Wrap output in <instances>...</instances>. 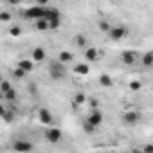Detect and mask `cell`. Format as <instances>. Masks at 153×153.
I'll list each match as a JSON object with an SVG mask.
<instances>
[{
	"mask_svg": "<svg viewBox=\"0 0 153 153\" xmlns=\"http://www.w3.org/2000/svg\"><path fill=\"white\" fill-rule=\"evenodd\" d=\"M65 67H67V65H63L59 59L51 61V65H49V74H51V78H52L54 81H59V79L65 78Z\"/></svg>",
	"mask_w": 153,
	"mask_h": 153,
	"instance_id": "2",
	"label": "cell"
},
{
	"mask_svg": "<svg viewBox=\"0 0 153 153\" xmlns=\"http://www.w3.org/2000/svg\"><path fill=\"white\" fill-rule=\"evenodd\" d=\"M85 101H87V96H85L83 92H78V94H74V105H76V106H79V105H85Z\"/></svg>",
	"mask_w": 153,
	"mask_h": 153,
	"instance_id": "20",
	"label": "cell"
},
{
	"mask_svg": "<svg viewBox=\"0 0 153 153\" xmlns=\"http://www.w3.org/2000/svg\"><path fill=\"white\" fill-rule=\"evenodd\" d=\"M151 149H153V146H151V144H148V146L144 148V151H151Z\"/></svg>",
	"mask_w": 153,
	"mask_h": 153,
	"instance_id": "34",
	"label": "cell"
},
{
	"mask_svg": "<svg viewBox=\"0 0 153 153\" xmlns=\"http://www.w3.org/2000/svg\"><path fill=\"white\" fill-rule=\"evenodd\" d=\"M6 110H7V106H4L2 103H0V117H2V115L6 114Z\"/></svg>",
	"mask_w": 153,
	"mask_h": 153,
	"instance_id": "30",
	"label": "cell"
},
{
	"mask_svg": "<svg viewBox=\"0 0 153 153\" xmlns=\"http://www.w3.org/2000/svg\"><path fill=\"white\" fill-rule=\"evenodd\" d=\"M11 18H13V15L9 11H2V13H0V22H11Z\"/></svg>",
	"mask_w": 153,
	"mask_h": 153,
	"instance_id": "28",
	"label": "cell"
},
{
	"mask_svg": "<svg viewBox=\"0 0 153 153\" xmlns=\"http://www.w3.org/2000/svg\"><path fill=\"white\" fill-rule=\"evenodd\" d=\"M38 121L42 124H47V126H52L54 124V117H52V114L47 108H40L38 110Z\"/></svg>",
	"mask_w": 153,
	"mask_h": 153,
	"instance_id": "9",
	"label": "cell"
},
{
	"mask_svg": "<svg viewBox=\"0 0 153 153\" xmlns=\"http://www.w3.org/2000/svg\"><path fill=\"white\" fill-rule=\"evenodd\" d=\"M87 121H88L94 128H99V126L103 124V114H101L97 108H92L90 114H88V117H87Z\"/></svg>",
	"mask_w": 153,
	"mask_h": 153,
	"instance_id": "8",
	"label": "cell"
},
{
	"mask_svg": "<svg viewBox=\"0 0 153 153\" xmlns=\"http://www.w3.org/2000/svg\"><path fill=\"white\" fill-rule=\"evenodd\" d=\"M47 2H49V0H36L38 6H47Z\"/></svg>",
	"mask_w": 153,
	"mask_h": 153,
	"instance_id": "32",
	"label": "cell"
},
{
	"mask_svg": "<svg viewBox=\"0 0 153 153\" xmlns=\"http://www.w3.org/2000/svg\"><path fill=\"white\" fill-rule=\"evenodd\" d=\"M7 2H9V6H18L22 0H7Z\"/></svg>",
	"mask_w": 153,
	"mask_h": 153,
	"instance_id": "31",
	"label": "cell"
},
{
	"mask_svg": "<svg viewBox=\"0 0 153 153\" xmlns=\"http://www.w3.org/2000/svg\"><path fill=\"white\" fill-rule=\"evenodd\" d=\"M2 119H4L6 123H9V124H11V123H13V121L16 119V110H15V108H9V106H7V110H6V114L2 115Z\"/></svg>",
	"mask_w": 153,
	"mask_h": 153,
	"instance_id": "17",
	"label": "cell"
},
{
	"mask_svg": "<svg viewBox=\"0 0 153 153\" xmlns=\"http://www.w3.org/2000/svg\"><path fill=\"white\" fill-rule=\"evenodd\" d=\"M121 61H123L124 65H133V63L137 61V52H135V51H123Z\"/></svg>",
	"mask_w": 153,
	"mask_h": 153,
	"instance_id": "10",
	"label": "cell"
},
{
	"mask_svg": "<svg viewBox=\"0 0 153 153\" xmlns=\"http://www.w3.org/2000/svg\"><path fill=\"white\" fill-rule=\"evenodd\" d=\"M112 83H114V81H112V78H110L108 74H101V76H99V85H101V87H106V88H108V87H112Z\"/></svg>",
	"mask_w": 153,
	"mask_h": 153,
	"instance_id": "18",
	"label": "cell"
},
{
	"mask_svg": "<svg viewBox=\"0 0 153 153\" xmlns=\"http://www.w3.org/2000/svg\"><path fill=\"white\" fill-rule=\"evenodd\" d=\"M11 87H13V85H11V81H7V79H2V81H0V92H2V94L7 92Z\"/></svg>",
	"mask_w": 153,
	"mask_h": 153,
	"instance_id": "25",
	"label": "cell"
},
{
	"mask_svg": "<svg viewBox=\"0 0 153 153\" xmlns=\"http://www.w3.org/2000/svg\"><path fill=\"white\" fill-rule=\"evenodd\" d=\"M110 27H112V25H110V22H108V20H101V22H99V29H101V31H105V33H106Z\"/></svg>",
	"mask_w": 153,
	"mask_h": 153,
	"instance_id": "29",
	"label": "cell"
},
{
	"mask_svg": "<svg viewBox=\"0 0 153 153\" xmlns=\"http://www.w3.org/2000/svg\"><path fill=\"white\" fill-rule=\"evenodd\" d=\"M61 137H63V133H61V130L56 128V126H49V128L45 130V139H47L49 142H52V144L59 142Z\"/></svg>",
	"mask_w": 153,
	"mask_h": 153,
	"instance_id": "6",
	"label": "cell"
},
{
	"mask_svg": "<svg viewBox=\"0 0 153 153\" xmlns=\"http://www.w3.org/2000/svg\"><path fill=\"white\" fill-rule=\"evenodd\" d=\"M43 13H45V6H31V7H27L25 9V13H24V16L27 18V20H38V18H43Z\"/></svg>",
	"mask_w": 153,
	"mask_h": 153,
	"instance_id": "5",
	"label": "cell"
},
{
	"mask_svg": "<svg viewBox=\"0 0 153 153\" xmlns=\"http://www.w3.org/2000/svg\"><path fill=\"white\" fill-rule=\"evenodd\" d=\"M76 45L81 47V49H85L87 47V38L83 34H78V36H76Z\"/></svg>",
	"mask_w": 153,
	"mask_h": 153,
	"instance_id": "23",
	"label": "cell"
},
{
	"mask_svg": "<svg viewBox=\"0 0 153 153\" xmlns=\"http://www.w3.org/2000/svg\"><path fill=\"white\" fill-rule=\"evenodd\" d=\"M13 149L18 151V153H29V151L34 149V146H33V142H29L25 139H18V140L13 142Z\"/></svg>",
	"mask_w": 153,
	"mask_h": 153,
	"instance_id": "7",
	"label": "cell"
},
{
	"mask_svg": "<svg viewBox=\"0 0 153 153\" xmlns=\"http://www.w3.org/2000/svg\"><path fill=\"white\" fill-rule=\"evenodd\" d=\"M140 119H142L140 112H135V110H128V112H124L123 117H121V121H123L126 126H135V124L140 123Z\"/></svg>",
	"mask_w": 153,
	"mask_h": 153,
	"instance_id": "4",
	"label": "cell"
},
{
	"mask_svg": "<svg viewBox=\"0 0 153 153\" xmlns=\"http://www.w3.org/2000/svg\"><path fill=\"white\" fill-rule=\"evenodd\" d=\"M22 34V27H18V25H11L9 27V36L11 38H18Z\"/></svg>",
	"mask_w": 153,
	"mask_h": 153,
	"instance_id": "22",
	"label": "cell"
},
{
	"mask_svg": "<svg viewBox=\"0 0 153 153\" xmlns=\"http://www.w3.org/2000/svg\"><path fill=\"white\" fill-rule=\"evenodd\" d=\"M16 67L24 68L25 72H33V70H34V61H31V59H22V61H18Z\"/></svg>",
	"mask_w": 153,
	"mask_h": 153,
	"instance_id": "16",
	"label": "cell"
},
{
	"mask_svg": "<svg viewBox=\"0 0 153 153\" xmlns=\"http://www.w3.org/2000/svg\"><path fill=\"white\" fill-rule=\"evenodd\" d=\"M108 36H110V40L112 42H121V40H124L126 36H128V27H124V25H112L108 31Z\"/></svg>",
	"mask_w": 153,
	"mask_h": 153,
	"instance_id": "3",
	"label": "cell"
},
{
	"mask_svg": "<svg viewBox=\"0 0 153 153\" xmlns=\"http://www.w3.org/2000/svg\"><path fill=\"white\" fill-rule=\"evenodd\" d=\"M43 59H45V51H43L42 47L33 49V61H34V63H42Z\"/></svg>",
	"mask_w": 153,
	"mask_h": 153,
	"instance_id": "12",
	"label": "cell"
},
{
	"mask_svg": "<svg viewBox=\"0 0 153 153\" xmlns=\"http://www.w3.org/2000/svg\"><path fill=\"white\" fill-rule=\"evenodd\" d=\"M142 88V83L140 81H130V90L131 92H139Z\"/></svg>",
	"mask_w": 153,
	"mask_h": 153,
	"instance_id": "27",
	"label": "cell"
},
{
	"mask_svg": "<svg viewBox=\"0 0 153 153\" xmlns=\"http://www.w3.org/2000/svg\"><path fill=\"white\" fill-rule=\"evenodd\" d=\"M2 79H4V78H2V76H0V81H2Z\"/></svg>",
	"mask_w": 153,
	"mask_h": 153,
	"instance_id": "35",
	"label": "cell"
},
{
	"mask_svg": "<svg viewBox=\"0 0 153 153\" xmlns=\"http://www.w3.org/2000/svg\"><path fill=\"white\" fill-rule=\"evenodd\" d=\"M2 97H4L6 101H11V103H13V101H16V90L11 87L7 92H4V94H2Z\"/></svg>",
	"mask_w": 153,
	"mask_h": 153,
	"instance_id": "19",
	"label": "cell"
},
{
	"mask_svg": "<svg viewBox=\"0 0 153 153\" xmlns=\"http://www.w3.org/2000/svg\"><path fill=\"white\" fill-rule=\"evenodd\" d=\"M15 78H18V79H24L25 78V76H27V72L24 70V68H20V67H15Z\"/></svg>",
	"mask_w": 153,
	"mask_h": 153,
	"instance_id": "24",
	"label": "cell"
},
{
	"mask_svg": "<svg viewBox=\"0 0 153 153\" xmlns=\"http://www.w3.org/2000/svg\"><path fill=\"white\" fill-rule=\"evenodd\" d=\"M85 58H87V61L94 63V61L99 59V51H97L96 47H88V49L85 51Z\"/></svg>",
	"mask_w": 153,
	"mask_h": 153,
	"instance_id": "11",
	"label": "cell"
},
{
	"mask_svg": "<svg viewBox=\"0 0 153 153\" xmlns=\"http://www.w3.org/2000/svg\"><path fill=\"white\" fill-rule=\"evenodd\" d=\"M74 72L78 74V76H87L88 72H90V67L87 65V63H78L74 67Z\"/></svg>",
	"mask_w": 153,
	"mask_h": 153,
	"instance_id": "13",
	"label": "cell"
},
{
	"mask_svg": "<svg viewBox=\"0 0 153 153\" xmlns=\"http://www.w3.org/2000/svg\"><path fill=\"white\" fill-rule=\"evenodd\" d=\"M151 65H153V52L148 51V52H144V56H142V67H144V68H151Z\"/></svg>",
	"mask_w": 153,
	"mask_h": 153,
	"instance_id": "15",
	"label": "cell"
},
{
	"mask_svg": "<svg viewBox=\"0 0 153 153\" xmlns=\"http://www.w3.org/2000/svg\"><path fill=\"white\" fill-rule=\"evenodd\" d=\"M90 106H92V108H97V101H96V99H90Z\"/></svg>",
	"mask_w": 153,
	"mask_h": 153,
	"instance_id": "33",
	"label": "cell"
},
{
	"mask_svg": "<svg viewBox=\"0 0 153 153\" xmlns=\"http://www.w3.org/2000/svg\"><path fill=\"white\" fill-rule=\"evenodd\" d=\"M83 130H85V133L92 135V133H96V130H97V128H94V126H92L88 121H85V123H83Z\"/></svg>",
	"mask_w": 153,
	"mask_h": 153,
	"instance_id": "26",
	"label": "cell"
},
{
	"mask_svg": "<svg viewBox=\"0 0 153 153\" xmlns=\"http://www.w3.org/2000/svg\"><path fill=\"white\" fill-rule=\"evenodd\" d=\"M34 22H36L34 27H36L38 31H47V29H49V24H47L45 18H38V20H34Z\"/></svg>",
	"mask_w": 153,
	"mask_h": 153,
	"instance_id": "21",
	"label": "cell"
},
{
	"mask_svg": "<svg viewBox=\"0 0 153 153\" xmlns=\"http://www.w3.org/2000/svg\"><path fill=\"white\" fill-rule=\"evenodd\" d=\"M43 18L47 20L49 29H58V27L61 25V15H59V9H56V7H47V6H45Z\"/></svg>",
	"mask_w": 153,
	"mask_h": 153,
	"instance_id": "1",
	"label": "cell"
},
{
	"mask_svg": "<svg viewBox=\"0 0 153 153\" xmlns=\"http://www.w3.org/2000/svg\"><path fill=\"white\" fill-rule=\"evenodd\" d=\"M63 65H68V63H72V59H74V56H72V52H68V51H61L59 52V58H58Z\"/></svg>",
	"mask_w": 153,
	"mask_h": 153,
	"instance_id": "14",
	"label": "cell"
}]
</instances>
